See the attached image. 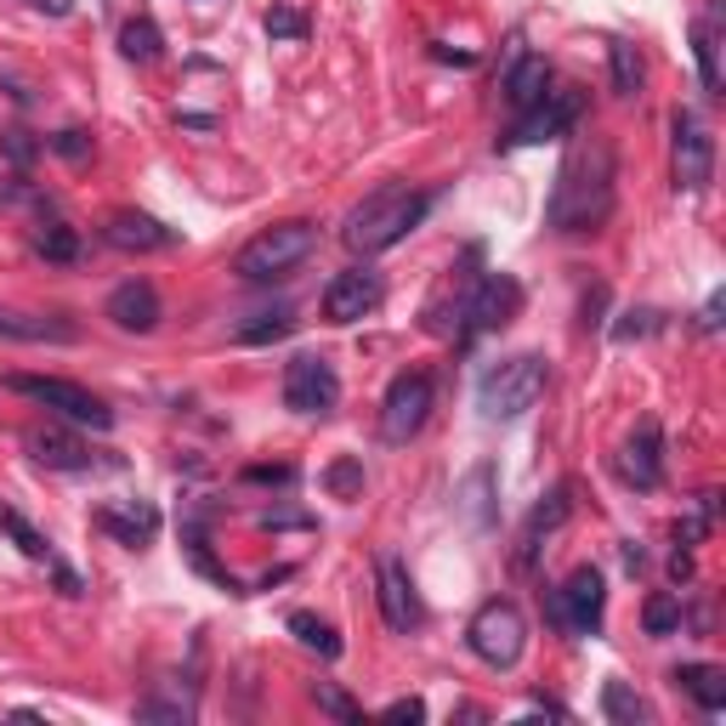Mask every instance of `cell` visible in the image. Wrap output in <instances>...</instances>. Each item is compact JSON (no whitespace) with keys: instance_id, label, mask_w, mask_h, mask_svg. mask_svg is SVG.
Segmentation results:
<instances>
[{"instance_id":"cell-1","label":"cell","mask_w":726,"mask_h":726,"mask_svg":"<svg viewBox=\"0 0 726 726\" xmlns=\"http://www.w3.org/2000/svg\"><path fill=\"white\" fill-rule=\"evenodd\" d=\"M613 182H619V160L608 137H579L568 148V160L557 170V188H550L545 221L557 233H596L613 216Z\"/></svg>"},{"instance_id":"cell-2","label":"cell","mask_w":726,"mask_h":726,"mask_svg":"<svg viewBox=\"0 0 726 726\" xmlns=\"http://www.w3.org/2000/svg\"><path fill=\"white\" fill-rule=\"evenodd\" d=\"M432 205H437V193H425V188L381 182L374 193H364L358 205H353L341 239H346V250H353V256H381V250L404 244V239L420 228V221H425V211H432Z\"/></svg>"},{"instance_id":"cell-3","label":"cell","mask_w":726,"mask_h":726,"mask_svg":"<svg viewBox=\"0 0 726 726\" xmlns=\"http://www.w3.org/2000/svg\"><path fill=\"white\" fill-rule=\"evenodd\" d=\"M545 381H550V364L539 353L499 358L494 369H483V381H477V409L488 420H517L545 397Z\"/></svg>"},{"instance_id":"cell-4","label":"cell","mask_w":726,"mask_h":726,"mask_svg":"<svg viewBox=\"0 0 726 726\" xmlns=\"http://www.w3.org/2000/svg\"><path fill=\"white\" fill-rule=\"evenodd\" d=\"M318 250V228L313 221H279V228L256 233L239 256H233V272L244 284H272V279H290L295 267Z\"/></svg>"},{"instance_id":"cell-5","label":"cell","mask_w":726,"mask_h":726,"mask_svg":"<svg viewBox=\"0 0 726 726\" xmlns=\"http://www.w3.org/2000/svg\"><path fill=\"white\" fill-rule=\"evenodd\" d=\"M466 647L488 670H511L522 659V647H528V619H522V608L511 602V596H494V602H483L477 613H471Z\"/></svg>"},{"instance_id":"cell-6","label":"cell","mask_w":726,"mask_h":726,"mask_svg":"<svg viewBox=\"0 0 726 726\" xmlns=\"http://www.w3.org/2000/svg\"><path fill=\"white\" fill-rule=\"evenodd\" d=\"M0 386L29 397V404H40V409H52V415H63V420H74V425H91V432H109L114 425V409L103 404V397L74 386V381H58V374H0Z\"/></svg>"},{"instance_id":"cell-7","label":"cell","mask_w":726,"mask_h":726,"mask_svg":"<svg viewBox=\"0 0 726 726\" xmlns=\"http://www.w3.org/2000/svg\"><path fill=\"white\" fill-rule=\"evenodd\" d=\"M602 608H608V579H602V568H573L568 579L545 596V613L557 631L568 636H596L602 631Z\"/></svg>"},{"instance_id":"cell-8","label":"cell","mask_w":726,"mask_h":726,"mask_svg":"<svg viewBox=\"0 0 726 726\" xmlns=\"http://www.w3.org/2000/svg\"><path fill=\"white\" fill-rule=\"evenodd\" d=\"M579 114H585V91H573V86H562V91H545L534 109H522L517 114V125L506 137H499V148H534V142H557V137H568L573 125H579Z\"/></svg>"},{"instance_id":"cell-9","label":"cell","mask_w":726,"mask_h":726,"mask_svg":"<svg viewBox=\"0 0 726 726\" xmlns=\"http://www.w3.org/2000/svg\"><path fill=\"white\" fill-rule=\"evenodd\" d=\"M517 302H522V290H517V279H506V272H488V279H477V284L466 290L460 313H455L460 346H471L477 335H494L499 323H511Z\"/></svg>"},{"instance_id":"cell-10","label":"cell","mask_w":726,"mask_h":726,"mask_svg":"<svg viewBox=\"0 0 726 726\" xmlns=\"http://www.w3.org/2000/svg\"><path fill=\"white\" fill-rule=\"evenodd\" d=\"M341 404V374L323 353H295L284 364V409L290 415H330Z\"/></svg>"},{"instance_id":"cell-11","label":"cell","mask_w":726,"mask_h":726,"mask_svg":"<svg viewBox=\"0 0 726 726\" xmlns=\"http://www.w3.org/2000/svg\"><path fill=\"white\" fill-rule=\"evenodd\" d=\"M670 137H675V188L682 193H704L715 182V137L692 109L670 114Z\"/></svg>"},{"instance_id":"cell-12","label":"cell","mask_w":726,"mask_h":726,"mask_svg":"<svg viewBox=\"0 0 726 726\" xmlns=\"http://www.w3.org/2000/svg\"><path fill=\"white\" fill-rule=\"evenodd\" d=\"M425 415H432V374H397V381L386 386V397H381V437L386 443H409L420 425H425Z\"/></svg>"},{"instance_id":"cell-13","label":"cell","mask_w":726,"mask_h":726,"mask_svg":"<svg viewBox=\"0 0 726 726\" xmlns=\"http://www.w3.org/2000/svg\"><path fill=\"white\" fill-rule=\"evenodd\" d=\"M381 302H386V279L364 262V267H346V272L330 279V290H323V318L330 323H358Z\"/></svg>"},{"instance_id":"cell-14","label":"cell","mask_w":726,"mask_h":726,"mask_svg":"<svg viewBox=\"0 0 726 726\" xmlns=\"http://www.w3.org/2000/svg\"><path fill=\"white\" fill-rule=\"evenodd\" d=\"M374 602H381L386 631H397V636L420 631L425 608H420V596H415V579H409L404 557H381V562H374Z\"/></svg>"},{"instance_id":"cell-15","label":"cell","mask_w":726,"mask_h":726,"mask_svg":"<svg viewBox=\"0 0 726 726\" xmlns=\"http://www.w3.org/2000/svg\"><path fill=\"white\" fill-rule=\"evenodd\" d=\"M568 517H573V488H568V483H557V488H550V494L539 499V506L528 511V522H522V534H517V568H522V573H528V568L539 562L545 539L557 534Z\"/></svg>"},{"instance_id":"cell-16","label":"cell","mask_w":726,"mask_h":726,"mask_svg":"<svg viewBox=\"0 0 726 726\" xmlns=\"http://www.w3.org/2000/svg\"><path fill=\"white\" fill-rule=\"evenodd\" d=\"M619 477L647 488V494L664 483V432H659V420H641L631 432V443L619 448Z\"/></svg>"},{"instance_id":"cell-17","label":"cell","mask_w":726,"mask_h":726,"mask_svg":"<svg viewBox=\"0 0 726 726\" xmlns=\"http://www.w3.org/2000/svg\"><path fill=\"white\" fill-rule=\"evenodd\" d=\"M91 522H97L103 534H114L119 545L142 550V545H154V534H160V506H148V499H125V506H97Z\"/></svg>"},{"instance_id":"cell-18","label":"cell","mask_w":726,"mask_h":726,"mask_svg":"<svg viewBox=\"0 0 726 726\" xmlns=\"http://www.w3.org/2000/svg\"><path fill=\"white\" fill-rule=\"evenodd\" d=\"M119 330H131V335H148V330H160V290L148 284V279H125L114 295H109V307H103Z\"/></svg>"},{"instance_id":"cell-19","label":"cell","mask_w":726,"mask_h":726,"mask_svg":"<svg viewBox=\"0 0 726 726\" xmlns=\"http://www.w3.org/2000/svg\"><path fill=\"white\" fill-rule=\"evenodd\" d=\"M23 448H29L40 466H52V471H86L91 466V448L74 432H58V425H35V432H23Z\"/></svg>"},{"instance_id":"cell-20","label":"cell","mask_w":726,"mask_h":726,"mask_svg":"<svg viewBox=\"0 0 726 726\" xmlns=\"http://www.w3.org/2000/svg\"><path fill=\"white\" fill-rule=\"evenodd\" d=\"M103 239H109L114 250H165V244H177V233H170L165 221L142 216V211H114V216L103 221Z\"/></svg>"},{"instance_id":"cell-21","label":"cell","mask_w":726,"mask_h":726,"mask_svg":"<svg viewBox=\"0 0 726 726\" xmlns=\"http://www.w3.org/2000/svg\"><path fill=\"white\" fill-rule=\"evenodd\" d=\"M545 91H550V63L539 52H517V63L506 68V103L522 114V109H534Z\"/></svg>"},{"instance_id":"cell-22","label":"cell","mask_w":726,"mask_h":726,"mask_svg":"<svg viewBox=\"0 0 726 726\" xmlns=\"http://www.w3.org/2000/svg\"><path fill=\"white\" fill-rule=\"evenodd\" d=\"M670 682L682 687L687 698H698V710H710V715L726 710V670L721 664H682Z\"/></svg>"},{"instance_id":"cell-23","label":"cell","mask_w":726,"mask_h":726,"mask_svg":"<svg viewBox=\"0 0 726 726\" xmlns=\"http://www.w3.org/2000/svg\"><path fill=\"white\" fill-rule=\"evenodd\" d=\"M74 335L80 330L68 318H35V313L0 307V341H74Z\"/></svg>"},{"instance_id":"cell-24","label":"cell","mask_w":726,"mask_h":726,"mask_svg":"<svg viewBox=\"0 0 726 726\" xmlns=\"http://www.w3.org/2000/svg\"><path fill=\"white\" fill-rule=\"evenodd\" d=\"M460 511H466L471 528H494L499 511H494V466H488V460L466 471V483H460Z\"/></svg>"},{"instance_id":"cell-25","label":"cell","mask_w":726,"mask_h":726,"mask_svg":"<svg viewBox=\"0 0 726 726\" xmlns=\"http://www.w3.org/2000/svg\"><path fill=\"white\" fill-rule=\"evenodd\" d=\"M0 534H7L17 550H23V557H29V562H46V568H52L58 562V550H52V539H46L40 528H35V522L29 517H23V511H12L7 506V499H0Z\"/></svg>"},{"instance_id":"cell-26","label":"cell","mask_w":726,"mask_h":726,"mask_svg":"<svg viewBox=\"0 0 726 726\" xmlns=\"http://www.w3.org/2000/svg\"><path fill=\"white\" fill-rule=\"evenodd\" d=\"M692 58H698V80H704V91L721 97V35H715V17L692 23Z\"/></svg>"},{"instance_id":"cell-27","label":"cell","mask_w":726,"mask_h":726,"mask_svg":"<svg viewBox=\"0 0 726 726\" xmlns=\"http://www.w3.org/2000/svg\"><path fill=\"white\" fill-rule=\"evenodd\" d=\"M119 52H125V63H160V52H165L160 23L154 17H131L119 29Z\"/></svg>"},{"instance_id":"cell-28","label":"cell","mask_w":726,"mask_h":726,"mask_svg":"<svg viewBox=\"0 0 726 726\" xmlns=\"http://www.w3.org/2000/svg\"><path fill=\"white\" fill-rule=\"evenodd\" d=\"M602 715H608L613 726H641V721H653L647 698H641L631 682H608V687H602Z\"/></svg>"},{"instance_id":"cell-29","label":"cell","mask_w":726,"mask_h":726,"mask_svg":"<svg viewBox=\"0 0 726 726\" xmlns=\"http://www.w3.org/2000/svg\"><path fill=\"white\" fill-rule=\"evenodd\" d=\"M608 74H613V91L619 97H636L641 80H647V63L631 40H608Z\"/></svg>"},{"instance_id":"cell-30","label":"cell","mask_w":726,"mask_h":726,"mask_svg":"<svg viewBox=\"0 0 726 726\" xmlns=\"http://www.w3.org/2000/svg\"><path fill=\"white\" fill-rule=\"evenodd\" d=\"M290 636L313 647L318 659H341V636H335V624L330 619H318V613H290Z\"/></svg>"},{"instance_id":"cell-31","label":"cell","mask_w":726,"mask_h":726,"mask_svg":"<svg viewBox=\"0 0 726 726\" xmlns=\"http://www.w3.org/2000/svg\"><path fill=\"white\" fill-rule=\"evenodd\" d=\"M682 596H675V590H653V596H647V608H641V631L647 636H675V631H682Z\"/></svg>"},{"instance_id":"cell-32","label":"cell","mask_w":726,"mask_h":726,"mask_svg":"<svg viewBox=\"0 0 726 726\" xmlns=\"http://www.w3.org/2000/svg\"><path fill=\"white\" fill-rule=\"evenodd\" d=\"M323 494H335V499H358L364 494V460L358 455H341L335 466H323Z\"/></svg>"},{"instance_id":"cell-33","label":"cell","mask_w":726,"mask_h":726,"mask_svg":"<svg viewBox=\"0 0 726 726\" xmlns=\"http://www.w3.org/2000/svg\"><path fill=\"white\" fill-rule=\"evenodd\" d=\"M715 499H721V494H698L692 517H682V522H675V545H682V550H692L698 539L710 534V522H715Z\"/></svg>"},{"instance_id":"cell-34","label":"cell","mask_w":726,"mask_h":726,"mask_svg":"<svg viewBox=\"0 0 726 726\" xmlns=\"http://www.w3.org/2000/svg\"><path fill=\"white\" fill-rule=\"evenodd\" d=\"M35 250H40L46 262H74V256H80V233L63 228V221H52V228L35 233Z\"/></svg>"},{"instance_id":"cell-35","label":"cell","mask_w":726,"mask_h":726,"mask_svg":"<svg viewBox=\"0 0 726 726\" xmlns=\"http://www.w3.org/2000/svg\"><path fill=\"white\" fill-rule=\"evenodd\" d=\"M313 704H318L323 715H335L341 726H358V721H364V710H358V704H353V698H346L335 682H313Z\"/></svg>"},{"instance_id":"cell-36","label":"cell","mask_w":726,"mask_h":726,"mask_svg":"<svg viewBox=\"0 0 726 726\" xmlns=\"http://www.w3.org/2000/svg\"><path fill=\"white\" fill-rule=\"evenodd\" d=\"M295 330V313H256V323H244L239 341L244 346H262V341H284Z\"/></svg>"},{"instance_id":"cell-37","label":"cell","mask_w":726,"mask_h":726,"mask_svg":"<svg viewBox=\"0 0 726 726\" xmlns=\"http://www.w3.org/2000/svg\"><path fill=\"white\" fill-rule=\"evenodd\" d=\"M267 35H272V40H307L313 23H307L302 7H272V12H267Z\"/></svg>"},{"instance_id":"cell-38","label":"cell","mask_w":726,"mask_h":726,"mask_svg":"<svg viewBox=\"0 0 726 726\" xmlns=\"http://www.w3.org/2000/svg\"><path fill=\"white\" fill-rule=\"evenodd\" d=\"M199 710L188 704V698H142V704H137V721H193Z\"/></svg>"},{"instance_id":"cell-39","label":"cell","mask_w":726,"mask_h":726,"mask_svg":"<svg viewBox=\"0 0 726 726\" xmlns=\"http://www.w3.org/2000/svg\"><path fill=\"white\" fill-rule=\"evenodd\" d=\"M46 148H52L58 160H86L91 154V137L86 131H58V137H46Z\"/></svg>"},{"instance_id":"cell-40","label":"cell","mask_w":726,"mask_h":726,"mask_svg":"<svg viewBox=\"0 0 726 726\" xmlns=\"http://www.w3.org/2000/svg\"><path fill=\"white\" fill-rule=\"evenodd\" d=\"M647 330H659V313H624V323H613V335L619 341H631V335H647Z\"/></svg>"},{"instance_id":"cell-41","label":"cell","mask_w":726,"mask_h":726,"mask_svg":"<svg viewBox=\"0 0 726 726\" xmlns=\"http://www.w3.org/2000/svg\"><path fill=\"white\" fill-rule=\"evenodd\" d=\"M250 483H295V466H250Z\"/></svg>"},{"instance_id":"cell-42","label":"cell","mask_w":726,"mask_h":726,"mask_svg":"<svg viewBox=\"0 0 726 726\" xmlns=\"http://www.w3.org/2000/svg\"><path fill=\"white\" fill-rule=\"evenodd\" d=\"M386 721H425V704H420V698H392Z\"/></svg>"},{"instance_id":"cell-43","label":"cell","mask_w":726,"mask_h":726,"mask_svg":"<svg viewBox=\"0 0 726 726\" xmlns=\"http://www.w3.org/2000/svg\"><path fill=\"white\" fill-rule=\"evenodd\" d=\"M7 154L23 165V160H35V142L29 137H23V131H7Z\"/></svg>"},{"instance_id":"cell-44","label":"cell","mask_w":726,"mask_h":726,"mask_svg":"<svg viewBox=\"0 0 726 726\" xmlns=\"http://www.w3.org/2000/svg\"><path fill=\"white\" fill-rule=\"evenodd\" d=\"M35 12H46V17H68L74 12V0H29Z\"/></svg>"},{"instance_id":"cell-45","label":"cell","mask_w":726,"mask_h":726,"mask_svg":"<svg viewBox=\"0 0 726 726\" xmlns=\"http://www.w3.org/2000/svg\"><path fill=\"white\" fill-rule=\"evenodd\" d=\"M670 579H675V585H682V579H692V557H687V550H675V562H670Z\"/></svg>"},{"instance_id":"cell-46","label":"cell","mask_w":726,"mask_h":726,"mask_svg":"<svg viewBox=\"0 0 726 726\" xmlns=\"http://www.w3.org/2000/svg\"><path fill=\"white\" fill-rule=\"evenodd\" d=\"M432 58H437V63H460V68L471 63V52H448V46H432Z\"/></svg>"},{"instance_id":"cell-47","label":"cell","mask_w":726,"mask_h":726,"mask_svg":"<svg viewBox=\"0 0 726 726\" xmlns=\"http://www.w3.org/2000/svg\"><path fill=\"white\" fill-rule=\"evenodd\" d=\"M698 323H704V330H715V323H721V295H710V307H704V318H698Z\"/></svg>"}]
</instances>
